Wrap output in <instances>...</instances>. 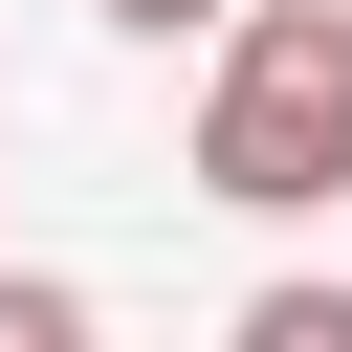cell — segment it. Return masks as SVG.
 Masks as SVG:
<instances>
[{"instance_id": "cell-1", "label": "cell", "mask_w": 352, "mask_h": 352, "mask_svg": "<svg viewBox=\"0 0 352 352\" xmlns=\"http://www.w3.org/2000/svg\"><path fill=\"white\" fill-rule=\"evenodd\" d=\"M198 198H242V220L352 198V0H242V22H220V88H198Z\"/></svg>"}, {"instance_id": "cell-2", "label": "cell", "mask_w": 352, "mask_h": 352, "mask_svg": "<svg viewBox=\"0 0 352 352\" xmlns=\"http://www.w3.org/2000/svg\"><path fill=\"white\" fill-rule=\"evenodd\" d=\"M242 352H352V286H264V308H242Z\"/></svg>"}, {"instance_id": "cell-3", "label": "cell", "mask_w": 352, "mask_h": 352, "mask_svg": "<svg viewBox=\"0 0 352 352\" xmlns=\"http://www.w3.org/2000/svg\"><path fill=\"white\" fill-rule=\"evenodd\" d=\"M0 352H88V286H44V264H0Z\"/></svg>"}, {"instance_id": "cell-4", "label": "cell", "mask_w": 352, "mask_h": 352, "mask_svg": "<svg viewBox=\"0 0 352 352\" xmlns=\"http://www.w3.org/2000/svg\"><path fill=\"white\" fill-rule=\"evenodd\" d=\"M110 22H154V44H176V22H242V0H110Z\"/></svg>"}]
</instances>
